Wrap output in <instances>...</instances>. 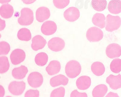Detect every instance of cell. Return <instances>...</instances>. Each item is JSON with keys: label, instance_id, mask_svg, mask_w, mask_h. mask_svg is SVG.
<instances>
[{"label": "cell", "instance_id": "f546056e", "mask_svg": "<svg viewBox=\"0 0 121 97\" xmlns=\"http://www.w3.org/2000/svg\"><path fill=\"white\" fill-rule=\"evenodd\" d=\"M65 89L64 87H60L54 89L50 94L51 97H63L65 94Z\"/></svg>", "mask_w": 121, "mask_h": 97}, {"label": "cell", "instance_id": "277c9868", "mask_svg": "<svg viewBox=\"0 0 121 97\" xmlns=\"http://www.w3.org/2000/svg\"><path fill=\"white\" fill-rule=\"evenodd\" d=\"M86 37L90 42H98L103 38L104 33L100 28L97 27H92L87 30L86 32Z\"/></svg>", "mask_w": 121, "mask_h": 97}, {"label": "cell", "instance_id": "f1b7e54d", "mask_svg": "<svg viewBox=\"0 0 121 97\" xmlns=\"http://www.w3.org/2000/svg\"><path fill=\"white\" fill-rule=\"evenodd\" d=\"M10 50V46L7 42L1 41L0 42V55L8 54Z\"/></svg>", "mask_w": 121, "mask_h": 97}, {"label": "cell", "instance_id": "8fae6325", "mask_svg": "<svg viewBox=\"0 0 121 97\" xmlns=\"http://www.w3.org/2000/svg\"><path fill=\"white\" fill-rule=\"evenodd\" d=\"M41 31L44 35H50L56 33L57 30V26L54 22L47 21L43 23L41 27Z\"/></svg>", "mask_w": 121, "mask_h": 97}, {"label": "cell", "instance_id": "4316f807", "mask_svg": "<svg viewBox=\"0 0 121 97\" xmlns=\"http://www.w3.org/2000/svg\"><path fill=\"white\" fill-rule=\"evenodd\" d=\"M10 64L8 58L6 56L0 57V73L4 74L9 69Z\"/></svg>", "mask_w": 121, "mask_h": 97}, {"label": "cell", "instance_id": "603a6c76", "mask_svg": "<svg viewBox=\"0 0 121 97\" xmlns=\"http://www.w3.org/2000/svg\"><path fill=\"white\" fill-rule=\"evenodd\" d=\"M108 91V87L104 84H100L96 86L93 89L92 96L94 97H103Z\"/></svg>", "mask_w": 121, "mask_h": 97}, {"label": "cell", "instance_id": "74e56055", "mask_svg": "<svg viewBox=\"0 0 121 97\" xmlns=\"http://www.w3.org/2000/svg\"><path fill=\"white\" fill-rule=\"evenodd\" d=\"M11 0H0V3L2 4H6L9 3Z\"/></svg>", "mask_w": 121, "mask_h": 97}, {"label": "cell", "instance_id": "484cf974", "mask_svg": "<svg viewBox=\"0 0 121 97\" xmlns=\"http://www.w3.org/2000/svg\"><path fill=\"white\" fill-rule=\"evenodd\" d=\"M48 60V56L46 53L41 52L38 53L35 56V63L39 66H45Z\"/></svg>", "mask_w": 121, "mask_h": 97}, {"label": "cell", "instance_id": "e575fe53", "mask_svg": "<svg viewBox=\"0 0 121 97\" xmlns=\"http://www.w3.org/2000/svg\"><path fill=\"white\" fill-rule=\"evenodd\" d=\"M5 94V90L4 87L0 85V97H3Z\"/></svg>", "mask_w": 121, "mask_h": 97}, {"label": "cell", "instance_id": "30bf717a", "mask_svg": "<svg viewBox=\"0 0 121 97\" xmlns=\"http://www.w3.org/2000/svg\"><path fill=\"white\" fill-rule=\"evenodd\" d=\"M80 15L79 10L76 7H72L68 9L64 13L65 19L69 22H74L79 18Z\"/></svg>", "mask_w": 121, "mask_h": 97}, {"label": "cell", "instance_id": "7402d4cb", "mask_svg": "<svg viewBox=\"0 0 121 97\" xmlns=\"http://www.w3.org/2000/svg\"><path fill=\"white\" fill-rule=\"evenodd\" d=\"M92 73L96 76H100L104 74L105 67L102 62L98 61L94 62L91 66Z\"/></svg>", "mask_w": 121, "mask_h": 97}, {"label": "cell", "instance_id": "52a82bcc", "mask_svg": "<svg viewBox=\"0 0 121 97\" xmlns=\"http://www.w3.org/2000/svg\"><path fill=\"white\" fill-rule=\"evenodd\" d=\"M48 46L51 50L55 52H58L64 48L65 43L62 39L55 37L50 40L48 44Z\"/></svg>", "mask_w": 121, "mask_h": 97}, {"label": "cell", "instance_id": "cb8c5ba5", "mask_svg": "<svg viewBox=\"0 0 121 97\" xmlns=\"http://www.w3.org/2000/svg\"><path fill=\"white\" fill-rule=\"evenodd\" d=\"M107 4L106 0H92L91 2L92 7L98 12L104 10L106 8Z\"/></svg>", "mask_w": 121, "mask_h": 97}, {"label": "cell", "instance_id": "ffe728a7", "mask_svg": "<svg viewBox=\"0 0 121 97\" xmlns=\"http://www.w3.org/2000/svg\"><path fill=\"white\" fill-rule=\"evenodd\" d=\"M13 7L8 4L2 5L0 9L1 17L4 19H7L11 18L14 13Z\"/></svg>", "mask_w": 121, "mask_h": 97}, {"label": "cell", "instance_id": "d590c367", "mask_svg": "<svg viewBox=\"0 0 121 97\" xmlns=\"http://www.w3.org/2000/svg\"><path fill=\"white\" fill-rule=\"evenodd\" d=\"M117 93H114L112 92H110L106 96V97H119Z\"/></svg>", "mask_w": 121, "mask_h": 97}, {"label": "cell", "instance_id": "7c38bea8", "mask_svg": "<svg viewBox=\"0 0 121 97\" xmlns=\"http://www.w3.org/2000/svg\"><path fill=\"white\" fill-rule=\"evenodd\" d=\"M106 82L111 89L117 90L121 88V75L117 76L111 74L107 78Z\"/></svg>", "mask_w": 121, "mask_h": 97}, {"label": "cell", "instance_id": "9a60e30c", "mask_svg": "<svg viewBox=\"0 0 121 97\" xmlns=\"http://www.w3.org/2000/svg\"><path fill=\"white\" fill-rule=\"evenodd\" d=\"M51 15L50 12L48 8L41 7L37 10L36 12V20L40 22H43L49 19Z\"/></svg>", "mask_w": 121, "mask_h": 97}, {"label": "cell", "instance_id": "7a4b0ae2", "mask_svg": "<svg viewBox=\"0 0 121 97\" xmlns=\"http://www.w3.org/2000/svg\"><path fill=\"white\" fill-rule=\"evenodd\" d=\"M121 19L119 16L108 14L106 18L105 30L109 32L116 31L120 27Z\"/></svg>", "mask_w": 121, "mask_h": 97}, {"label": "cell", "instance_id": "ac0fdd59", "mask_svg": "<svg viewBox=\"0 0 121 97\" xmlns=\"http://www.w3.org/2000/svg\"><path fill=\"white\" fill-rule=\"evenodd\" d=\"M28 72L27 67L22 65L18 67L14 68L12 72V75L15 79H22L25 78Z\"/></svg>", "mask_w": 121, "mask_h": 97}, {"label": "cell", "instance_id": "44dd1931", "mask_svg": "<svg viewBox=\"0 0 121 97\" xmlns=\"http://www.w3.org/2000/svg\"><path fill=\"white\" fill-rule=\"evenodd\" d=\"M106 17L103 14L96 13L92 18V22L94 25L100 29H103L105 26Z\"/></svg>", "mask_w": 121, "mask_h": 97}, {"label": "cell", "instance_id": "4dcf8cb0", "mask_svg": "<svg viewBox=\"0 0 121 97\" xmlns=\"http://www.w3.org/2000/svg\"><path fill=\"white\" fill-rule=\"evenodd\" d=\"M53 3L57 8L63 9L69 5L70 0H53Z\"/></svg>", "mask_w": 121, "mask_h": 97}, {"label": "cell", "instance_id": "83f0119b", "mask_svg": "<svg viewBox=\"0 0 121 97\" xmlns=\"http://www.w3.org/2000/svg\"><path fill=\"white\" fill-rule=\"evenodd\" d=\"M111 71L115 74H118L121 71V60L115 59L112 60L110 65Z\"/></svg>", "mask_w": 121, "mask_h": 97}, {"label": "cell", "instance_id": "d6986e66", "mask_svg": "<svg viewBox=\"0 0 121 97\" xmlns=\"http://www.w3.org/2000/svg\"><path fill=\"white\" fill-rule=\"evenodd\" d=\"M109 11L111 13L117 14L121 13V0H111L109 2L108 6Z\"/></svg>", "mask_w": 121, "mask_h": 97}, {"label": "cell", "instance_id": "e0dca14e", "mask_svg": "<svg viewBox=\"0 0 121 97\" xmlns=\"http://www.w3.org/2000/svg\"><path fill=\"white\" fill-rule=\"evenodd\" d=\"M61 69V65L59 61L52 60L49 62L46 67V71L50 76H53L58 74Z\"/></svg>", "mask_w": 121, "mask_h": 97}, {"label": "cell", "instance_id": "d6a6232c", "mask_svg": "<svg viewBox=\"0 0 121 97\" xmlns=\"http://www.w3.org/2000/svg\"><path fill=\"white\" fill-rule=\"evenodd\" d=\"M70 97H88V96L86 93H80L76 89V90L72 91L71 93V94H70Z\"/></svg>", "mask_w": 121, "mask_h": 97}, {"label": "cell", "instance_id": "5bb4252c", "mask_svg": "<svg viewBox=\"0 0 121 97\" xmlns=\"http://www.w3.org/2000/svg\"><path fill=\"white\" fill-rule=\"evenodd\" d=\"M69 82V79L66 76L62 74H59L52 78L50 80V84L52 87H56L60 85H66Z\"/></svg>", "mask_w": 121, "mask_h": 97}, {"label": "cell", "instance_id": "6da1fadb", "mask_svg": "<svg viewBox=\"0 0 121 97\" xmlns=\"http://www.w3.org/2000/svg\"><path fill=\"white\" fill-rule=\"evenodd\" d=\"M82 67L79 62L75 60H70L67 63L65 71L67 76L70 78L74 79L81 74Z\"/></svg>", "mask_w": 121, "mask_h": 97}, {"label": "cell", "instance_id": "1f68e13d", "mask_svg": "<svg viewBox=\"0 0 121 97\" xmlns=\"http://www.w3.org/2000/svg\"><path fill=\"white\" fill-rule=\"evenodd\" d=\"M39 96V92L38 90L30 89L25 93V97H38Z\"/></svg>", "mask_w": 121, "mask_h": 97}, {"label": "cell", "instance_id": "8992f818", "mask_svg": "<svg viewBox=\"0 0 121 97\" xmlns=\"http://www.w3.org/2000/svg\"><path fill=\"white\" fill-rule=\"evenodd\" d=\"M25 83L23 81L11 82L8 86L9 91L14 95H21L25 89Z\"/></svg>", "mask_w": 121, "mask_h": 97}, {"label": "cell", "instance_id": "4fadbf2b", "mask_svg": "<svg viewBox=\"0 0 121 97\" xmlns=\"http://www.w3.org/2000/svg\"><path fill=\"white\" fill-rule=\"evenodd\" d=\"M46 44V40L43 36L37 35L32 39L31 47L33 50L37 51L43 48Z\"/></svg>", "mask_w": 121, "mask_h": 97}, {"label": "cell", "instance_id": "3957f363", "mask_svg": "<svg viewBox=\"0 0 121 97\" xmlns=\"http://www.w3.org/2000/svg\"><path fill=\"white\" fill-rule=\"evenodd\" d=\"M34 21V15L32 11L30 9L25 8L21 11V16L18 19V21L22 26L30 25Z\"/></svg>", "mask_w": 121, "mask_h": 97}, {"label": "cell", "instance_id": "836d02e7", "mask_svg": "<svg viewBox=\"0 0 121 97\" xmlns=\"http://www.w3.org/2000/svg\"><path fill=\"white\" fill-rule=\"evenodd\" d=\"M0 31H1L4 30L6 27L5 21L0 19Z\"/></svg>", "mask_w": 121, "mask_h": 97}, {"label": "cell", "instance_id": "d4e9b609", "mask_svg": "<svg viewBox=\"0 0 121 97\" xmlns=\"http://www.w3.org/2000/svg\"><path fill=\"white\" fill-rule=\"evenodd\" d=\"M17 37L20 40L28 41L31 40L32 34L30 30L26 28L20 29L17 33Z\"/></svg>", "mask_w": 121, "mask_h": 97}, {"label": "cell", "instance_id": "5b68a950", "mask_svg": "<svg viewBox=\"0 0 121 97\" xmlns=\"http://www.w3.org/2000/svg\"><path fill=\"white\" fill-rule=\"evenodd\" d=\"M43 77L42 74L37 72H32L28 76L27 81L29 85L34 88L40 87L43 82Z\"/></svg>", "mask_w": 121, "mask_h": 97}, {"label": "cell", "instance_id": "8d00e7d4", "mask_svg": "<svg viewBox=\"0 0 121 97\" xmlns=\"http://www.w3.org/2000/svg\"><path fill=\"white\" fill-rule=\"evenodd\" d=\"M36 0H22L24 3L26 4H32L35 2Z\"/></svg>", "mask_w": 121, "mask_h": 97}, {"label": "cell", "instance_id": "9c48e42d", "mask_svg": "<svg viewBox=\"0 0 121 97\" xmlns=\"http://www.w3.org/2000/svg\"><path fill=\"white\" fill-rule=\"evenodd\" d=\"M105 52L107 56L110 59L119 57L121 55V47L118 44L112 43L107 47Z\"/></svg>", "mask_w": 121, "mask_h": 97}, {"label": "cell", "instance_id": "2e32d148", "mask_svg": "<svg viewBox=\"0 0 121 97\" xmlns=\"http://www.w3.org/2000/svg\"><path fill=\"white\" fill-rule=\"evenodd\" d=\"M91 81L90 77L88 76H83L77 80L76 85L78 89L81 90H86L90 87Z\"/></svg>", "mask_w": 121, "mask_h": 97}, {"label": "cell", "instance_id": "ba28073f", "mask_svg": "<svg viewBox=\"0 0 121 97\" xmlns=\"http://www.w3.org/2000/svg\"><path fill=\"white\" fill-rule=\"evenodd\" d=\"M26 54L22 49L17 48L13 51L10 55L12 63L14 65H18L25 60Z\"/></svg>", "mask_w": 121, "mask_h": 97}]
</instances>
